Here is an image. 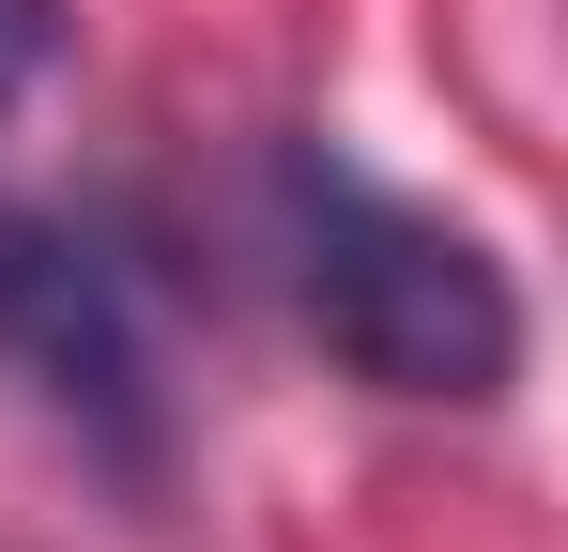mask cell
Here are the masks:
<instances>
[{
  "label": "cell",
  "instance_id": "cell-1",
  "mask_svg": "<svg viewBox=\"0 0 568 552\" xmlns=\"http://www.w3.org/2000/svg\"><path fill=\"white\" fill-rule=\"evenodd\" d=\"M277 262H292V307L323 323V354L354 384H384V399H507L523 292L462 215H430V200L369 184L354 154L292 139L277 154Z\"/></svg>",
  "mask_w": 568,
  "mask_h": 552
},
{
  "label": "cell",
  "instance_id": "cell-2",
  "mask_svg": "<svg viewBox=\"0 0 568 552\" xmlns=\"http://www.w3.org/2000/svg\"><path fill=\"white\" fill-rule=\"evenodd\" d=\"M0 354L47 415L108 430L123 460H154V354H139V307L123 276L62 231V215H16L0 200Z\"/></svg>",
  "mask_w": 568,
  "mask_h": 552
},
{
  "label": "cell",
  "instance_id": "cell-3",
  "mask_svg": "<svg viewBox=\"0 0 568 552\" xmlns=\"http://www.w3.org/2000/svg\"><path fill=\"white\" fill-rule=\"evenodd\" d=\"M47 62H62V0H0V108H31Z\"/></svg>",
  "mask_w": 568,
  "mask_h": 552
}]
</instances>
